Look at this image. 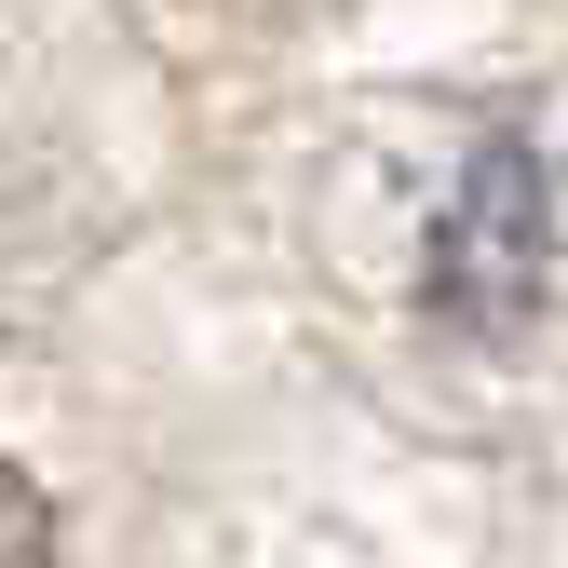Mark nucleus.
Returning a JSON list of instances; mask_svg holds the SVG:
<instances>
[{
	"mask_svg": "<svg viewBox=\"0 0 568 568\" xmlns=\"http://www.w3.org/2000/svg\"><path fill=\"white\" fill-rule=\"evenodd\" d=\"M555 284H568V176L528 122H487L474 135V163L447 190V217H434V257H419V298H434L447 338H528L555 312Z\"/></svg>",
	"mask_w": 568,
	"mask_h": 568,
	"instance_id": "obj_1",
	"label": "nucleus"
},
{
	"mask_svg": "<svg viewBox=\"0 0 568 568\" xmlns=\"http://www.w3.org/2000/svg\"><path fill=\"white\" fill-rule=\"evenodd\" d=\"M0 568H68V555H54V501H41L14 460H0Z\"/></svg>",
	"mask_w": 568,
	"mask_h": 568,
	"instance_id": "obj_2",
	"label": "nucleus"
}]
</instances>
